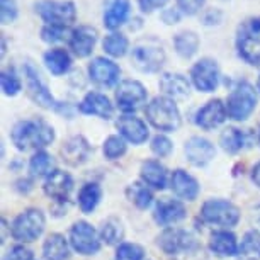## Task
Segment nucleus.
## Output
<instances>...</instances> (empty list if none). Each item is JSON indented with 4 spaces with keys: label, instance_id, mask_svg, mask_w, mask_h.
<instances>
[{
    "label": "nucleus",
    "instance_id": "obj_27",
    "mask_svg": "<svg viewBox=\"0 0 260 260\" xmlns=\"http://www.w3.org/2000/svg\"><path fill=\"white\" fill-rule=\"evenodd\" d=\"M131 12V2L129 0H111L104 12V26L109 31L121 27L127 21Z\"/></svg>",
    "mask_w": 260,
    "mask_h": 260
},
{
    "label": "nucleus",
    "instance_id": "obj_45",
    "mask_svg": "<svg viewBox=\"0 0 260 260\" xmlns=\"http://www.w3.org/2000/svg\"><path fill=\"white\" fill-rule=\"evenodd\" d=\"M4 260H34V257L31 250L26 248L24 245H16V247L9 250Z\"/></svg>",
    "mask_w": 260,
    "mask_h": 260
},
{
    "label": "nucleus",
    "instance_id": "obj_28",
    "mask_svg": "<svg viewBox=\"0 0 260 260\" xmlns=\"http://www.w3.org/2000/svg\"><path fill=\"white\" fill-rule=\"evenodd\" d=\"M70 240L60 233H51L43 243V257L45 260H68L70 258Z\"/></svg>",
    "mask_w": 260,
    "mask_h": 260
},
{
    "label": "nucleus",
    "instance_id": "obj_12",
    "mask_svg": "<svg viewBox=\"0 0 260 260\" xmlns=\"http://www.w3.org/2000/svg\"><path fill=\"white\" fill-rule=\"evenodd\" d=\"M24 77H26L29 97H31L39 107H43V109H55L56 107L55 97L51 95L48 85L43 82L41 75H39V72L32 67V63H26V65H24Z\"/></svg>",
    "mask_w": 260,
    "mask_h": 260
},
{
    "label": "nucleus",
    "instance_id": "obj_18",
    "mask_svg": "<svg viewBox=\"0 0 260 260\" xmlns=\"http://www.w3.org/2000/svg\"><path fill=\"white\" fill-rule=\"evenodd\" d=\"M60 153L67 165L78 167L89 160V156L92 153V146L82 135H78V136H72V138H68L63 143Z\"/></svg>",
    "mask_w": 260,
    "mask_h": 260
},
{
    "label": "nucleus",
    "instance_id": "obj_38",
    "mask_svg": "<svg viewBox=\"0 0 260 260\" xmlns=\"http://www.w3.org/2000/svg\"><path fill=\"white\" fill-rule=\"evenodd\" d=\"M127 145L126 140L122 138L121 135H112L104 141V146H102V151H104V156L107 160H117L121 158L122 155L126 153Z\"/></svg>",
    "mask_w": 260,
    "mask_h": 260
},
{
    "label": "nucleus",
    "instance_id": "obj_14",
    "mask_svg": "<svg viewBox=\"0 0 260 260\" xmlns=\"http://www.w3.org/2000/svg\"><path fill=\"white\" fill-rule=\"evenodd\" d=\"M121 75V68L116 65L109 58H94L89 65V77L95 85L102 89H109L114 87Z\"/></svg>",
    "mask_w": 260,
    "mask_h": 260
},
{
    "label": "nucleus",
    "instance_id": "obj_15",
    "mask_svg": "<svg viewBox=\"0 0 260 260\" xmlns=\"http://www.w3.org/2000/svg\"><path fill=\"white\" fill-rule=\"evenodd\" d=\"M228 117L226 104H223L221 99H213L201 107L196 112V124L203 129H214L221 126Z\"/></svg>",
    "mask_w": 260,
    "mask_h": 260
},
{
    "label": "nucleus",
    "instance_id": "obj_50",
    "mask_svg": "<svg viewBox=\"0 0 260 260\" xmlns=\"http://www.w3.org/2000/svg\"><path fill=\"white\" fill-rule=\"evenodd\" d=\"M2 230H4V235H2V243L6 242V230H7V221L2 219Z\"/></svg>",
    "mask_w": 260,
    "mask_h": 260
},
{
    "label": "nucleus",
    "instance_id": "obj_26",
    "mask_svg": "<svg viewBox=\"0 0 260 260\" xmlns=\"http://www.w3.org/2000/svg\"><path fill=\"white\" fill-rule=\"evenodd\" d=\"M141 180L151 189L164 190L167 187V169L156 160H146L141 164Z\"/></svg>",
    "mask_w": 260,
    "mask_h": 260
},
{
    "label": "nucleus",
    "instance_id": "obj_29",
    "mask_svg": "<svg viewBox=\"0 0 260 260\" xmlns=\"http://www.w3.org/2000/svg\"><path fill=\"white\" fill-rule=\"evenodd\" d=\"M101 198H102L101 185L95 182H87L78 190V208H80L82 213L90 214L99 206Z\"/></svg>",
    "mask_w": 260,
    "mask_h": 260
},
{
    "label": "nucleus",
    "instance_id": "obj_52",
    "mask_svg": "<svg viewBox=\"0 0 260 260\" xmlns=\"http://www.w3.org/2000/svg\"><path fill=\"white\" fill-rule=\"evenodd\" d=\"M258 143H260V131H258Z\"/></svg>",
    "mask_w": 260,
    "mask_h": 260
},
{
    "label": "nucleus",
    "instance_id": "obj_44",
    "mask_svg": "<svg viewBox=\"0 0 260 260\" xmlns=\"http://www.w3.org/2000/svg\"><path fill=\"white\" fill-rule=\"evenodd\" d=\"M206 0H177L179 11L185 14V16H194L198 14L201 9L204 7Z\"/></svg>",
    "mask_w": 260,
    "mask_h": 260
},
{
    "label": "nucleus",
    "instance_id": "obj_20",
    "mask_svg": "<svg viewBox=\"0 0 260 260\" xmlns=\"http://www.w3.org/2000/svg\"><path fill=\"white\" fill-rule=\"evenodd\" d=\"M116 127L122 138L133 145H141L148 140V127H146L145 121H141L135 114L121 116L116 121Z\"/></svg>",
    "mask_w": 260,
    "mask_h": 260
},
{
    "label": "nucleus",
    "instance_id": "obj_41",
    "mask_svg": "<svg viewBox=\"0 0 260 260\" xmlns=\"http://www.w3.org/2000/svg\"><path fill=\"white\" fill-rule=\"evenodd\" d=\"M145 250L138 243H121L116 250L114 260H143Z\"/></svg>",
    "mask_w": 260,
    "mask_h": 260
},
{
    "label": "nucleus",
    "instance_id": "obj_43",
    "mask_svg": "<svg viewBox=\"0 0 260 260\" xmlns=\"http://www.w3.org/2000/svg\"><path fill=\"white\" fill-rule=\"evenodd\" d=\"M0 2H2V24L7 26L17 19V4L16 0H0Z\"/></svg>",
    "mask_w": 260,
    "mask_h": 260
},
{
    "label": "nucleus",
    "instance_id": "obj_35",
    "mask_svg": "<svg viewBox=\"0 0 260 260\" xmlns=\"http://www.w3.org/2000/svg\"><path fill=\"white\" fill-rule=\"evenodd\" d=\"M53 167H55V160L45 150H38L29 160V172L32 177H48L55 170Z\"/></svg>",
    "mask_w": 260,
    "mask_h": 260
},
{
    "label": "nucleus",
    "instance_id": "obj_34",
    "mask_svg": "<svg viewBox=\"0 0 260 260\" xmlns=\"http://www.w3.org/2000/svg\"><path fill=\"white\" fill-rule=\"evenodd\" d=\"M174 46L182 58H192L199 50V36L192 31H182L174 38Z\"/></svg>",
    "mask_w": 260,
    "mask_h": 260
},
{
    "label": "nucleus",
    "instance_id": "obj_10",
    "mask_svg": "<svg viewBox=\"0 0 260 260\" xmlns=\"http://www.w3.org/2000/svg\"><path fill=\"white\" fill-rule=\"evenodd\" d=\"M70 245L80 255H94L101 250V237L87 221H77L70 228Z\"/></svg>",
    "mask_w": 260,
    "mask_h": 260
},
{
    "label": "nucleus",
    "instance_id": "obj_8",
    "mask_svg": "<svg viewBox=\"0 0 260 260\" xmlns=\"http://www.w3.org/2000/svg\"><path fill=\"white\" fill-rule=\"evenodd\" d=\"M34 9L46 24L72 26L77 19V9L72 0H39Z\"/></svg>",
    "mask_w": 260,
    "mask_h": 260
},
{
    "label": "nucleus",
    "instance_id": "obj_23",
    "mask_svg": "<svg viewBox=\"0 0 260 260\" xmlns=\"http://www.w3.org/2000/svg\"><path fill=\"white\" fill-rule=\"evenodd\" d=\"M170 185L174 194L184 201H196L201 190L198 180L182 169L174 170V174L170 177Z\"/></svg>",
    "mask_w": 260,
    "mask_h": 260
},
{
    "label": "nucleus",
    "instance_id": "obj_9",
    "mask_svg": "<svg viewBox=\"0 0 260 260\" xmlns=\"http://www.w3.org/2000/svg\"><path fill=\"white\" fill-rule=\"evenodd\" d=\"M156 245L167 255H179L184 252H192L198 247L196 238L187 230L169 226L156 237Z\"/></svg>",
    "mask_w": 260,
    "mask_h": 260
},
{
    "label": "nucleus",
    "instance_id": "obj_4",
    "mask_svg": "<svg viewBox=\"0 0 260 260\" xmlns=\"http://www.w3.org/2000/svg\"><path fill=\"white\" fill-rule=\"evenodd\" d=\"M237 51L248 65H260V17H250L238 26Z\"/></svg>",
    "mask_w": 260,
    "mask_h": 260
},
{
    "label": "nucleus",
    "instance_id": "obj_21",
    "mask_svg": "<svg viewBox=\"0 0 260 260\" xmlns=\"http://www.w3.org/2000/svg\"><path fill=\"white\" fill-rule=\"evenodd\" d=\"M184 151L187 160L194 167H206L216 155L214 145L209 140L201 138V136H192L190 140L185 141Z\"/></svg>",
    "mask_w": 260,
    "mask_h": 260
},
{
    "label": "nucleus",
    "instance_id": "obj_30",
    "mask_svg": "<svg viewBox=\"0 0 260 260\" xmlns=\"http://www.w3.org/2000/svg\"><path fill=\"white\" fill-rule=\"evenodd\" d=\"M45 65L53 75H65L72 67V56L61 48H55L45 53Z\"/></svg>",
    "mask_w": 260,
    "mask_h": 260
},
{
    "label": "nucleus",
    "instance_id": "obj_46",
    "mask_svg": "<svg viewBox=\"0 0 260 260\" xmlns=\"http://www.w3.org/2000/svg\"><path fill=\"white\" fill-rule=\"evenodd\" d=\"M167 2H169V0H138L141 12H145V14H151L153 11H156V9H161Z\"/></svg>",
    "mask_w": 260,
    "mask_h": 260
},
{
    "label": "nucleus",
    "instance_id": "obj_19",
    "mask_svg": "<svg viewBox=\"0 0 260 260\" xmlns=\"http://www.w3.org/2000/svg\"><path fill=\"white\" fill-rule=\"evenodd\" d=\"M185 216H187V211H185V206L180 203V201L170 199V198H164V199L156 201L153 218L160 226L175 224V223L182 221Z\"/></svg>",
    "mask_w": 260,
    "mask_h": 260
},
{
    "label": "nucleus",
    "instance_id": "obj_22",
    "mask_svg": "<svg viewBox=\"0 0 260 260\" xmlns=\"http://www.w3.org/2000/svg\"><path fill=\"white\" fill-rule=\"evenodd\" d=\"M78 111L87 116H97L101 119H111L114 114L109 97L101 94V92H89L78 104Z\"/></svg>",
    "mask_w": 260,
    "mask_h": 260
},
{
    "label": "nucleus",
    "instance_id": "obj_37",
    "mask_svg": "<svg viewBox=\"0 0 260 260\" xmlns=\"http://www.w3.org/2000/svg\"><path fill=\"white\" fill-rule=\"evenodd\" d=\"M102 48L109 56L112 58H121L127 53L129 48V41L124 34L121 32H111L109 36H106V39L102 41Z\"/></svg>",
    "mask_w": 260,
    "mask_h": 260
},
{
    "label": "nucleus",
    "instance_id": "obj_17",
    "mask_svg": "<svg viewBox=\"0 0 260 260\" xmlns=\"http://www.w3.org/2000/svg\"><path fill=\"white\" fill-rule=\"evenodd\" d=\"M43 190H45V194L50 199L58 201V203H65L73 190L72 175L63 170H53L46 177Z\"/></svg>",
    "mask_w": 260,
    "mask_h": 260
},
{
    "label": "nucleus",
    "instance_id": "obj_11",
    "mask_svg": "<svg viewBox=\"0 0 260 260\" xmlns=\"http://www.w3.org/2000/svg\"><path fill=\"white\" fill-rule=\"evenodd\" d=\"M148 92L138 80H122L116 89V102L122 112H135L146 102Z\"/></svg>",
    "mask_w": 260,
    "mask_h": 260
},
{
    "label": "nucleus",
    "instance_id": "obj_47",
    "mask_svg": "<svg viewBox=\"0 0 260 260\" xmlns=\"http://www.w3.org/2000/svg\"><path fill=\"white\" fill-rule=\"evenodd\" d=\"M161 21H164L165 24H169V26H172V24H177L180 21V12L177 11V9H165V11L161 12Z\"/></svg>",
    "mask_w": 260,
    "mask_h": 260
},
{
    "label": "nucleus",
    "instance_id": "obj_32",
    "mask_svg": "<svg viewBox=\"0 0 260 260\" xmlns=\"http://www.w3.org/2000/svg\"><path fill=\"white\" fill-rule=\"evenodd\" d=\"M219 145L226 153H238L247 145V133H243L238 127H226L219 135Z\"/></svg>",
    "mask_w": 260,
    "mask_h": 260
},
{
    "label": "nucleus",
    "instance_id": "obj_42",
    "mask_svg": "<svg viewBox=\"0 0 260 260\" xmlns=\"http://www.w3.org/2000/svg\"><path fill=\"white\" fill-rule=\"evenodd\" d=\"M172 150H174V145H172V141L167 138L165 135H156L153 140H151V151L160 156V158H164V156H169L172 153Z\"/></svg>",
    "mask_w": 260,
    "mask_h": 260
},
{
    "label": "nucleus",
    "instance_id": "obj_5",
    "mask_svg": "<svg viewBox=\"0 0 260 260\" xmlns=\"http://www.w3.org/2000/svg\"><path fill=\"white\" fill-rule=\"evenodd\" d=\"M45 226L46 218L43 211L38 208H29L22 211L12 221L11 235L19 243H31L41 237L43 232H45Z\"/></svg>",
    "mask_w": 260,
    "mask_h": 260
},
{
    "label": "nucleus",
    "instance_id": "obj_25",
    "mask_svg": "<svg viewBox=\"0 0 260 260\" xmlns=\"http://www.w3.org/2000/svg\"><path fill=\"white\" fill-rule=\"evenodd\" d=\"M238 247L240 243L237 242V237L232 232H228V230L214 232L209 238L211 252L218 255V257H237Z\"/></svg>",
    "mask_w": 260,
    "mask_h": 260
},
{
    "label": "nucleus",
    "instance_id": "obj_39",
    "mask_svg": "<svg viewBox=\"0 0 260 260\" xmlns=\"http://www.w3.org/2000/svg\"><path fill=\"white\" fill-rule=\"evenodd\" d=\"M70 26H56V24H46L41 29V39L46 43H60L65 39H70L72 31L68 29Z\"/></svg>",
    "mask_w": 260,
    "mask_h": 260
},
{
    "label": "nucleus",
    "instance_id": "obj_6",
    "mask_svg": "<svg viewBox=\"0 0 260 260\" xmlns=\"http://www.w3.org/2000/svg\"><path fill=\"white\" fill-rule=\"evenodd\" d=\"M257 107V90L252 83L240 82L232 90L226 101L228 117L233 121H245Z\"/></svg>",
    "mask_w": 260,
    "mask_h": 260
},
{
    "label": "nucleus",
    "instance_id": "obj_36",
    "mask_svg": "<svg viewBox=\"0 0 260 260\" xmlns=\"http://www.w3.org/2000/svg\"><path fill=\"white\" fill-rule=\"evenodd\" d=\"M101 242L106 245H121L122 238H124V228L122 223L117 218H107L99 230Z\"/></svg>",
    "mask_w": 260,
    "mask_h": 260
},
{
    "label": "nucleus",
    "instance_id": "obj_16",
    "mask_svg": "<svg viewBox=\"0 0 260 260\" xmlns=\"http://www.w3.org/2000/svg\"><path fill=\"white\" fill-rule=\"evenodd\" d=\"M99 39V32L92 26H78L72 31V36L68 39V46L73 51V55L78 58H87L94 51L95 43Z\"/></svg>",
    "mask_w": 260,
    "mask_h": 260
},
{
    "label": "nucleus",
    "instance_id": "obj_7",
    "mask_svg": "<svg viewBox=\"0 0 260 260\" xmlns=\"http://www.w3.org/2000/svg\"><path fill=\"white\" fill-rule=\"evenodd\" d=\"M201 218L214 226L233 228L240 221V209L226 199H209L201 208Z\"/></svg>",
    "mask_w": 260,
    "mask_h": 260
},
{
    "label": "nucleus",
    "instance_id": "obj_13",
    "mask_svg": "<svg viewBox=\"0 0 260 260\" xmlns=\"http://www.w3.org/2000/svg\"><path fill=\"white\" fill-rule=\"evenodd\" d=\"M194 87L201 92H214L219 83V67L211 58L199 60L190 70Z\"/></svg>",
    "mask_w": 260,
    "mask_h": 260
},
{
    "label": "nucleus",
    "instance_id": "obj_51",
    "mask_svg": "<svg viewBox=\"0 0 260 260\" xmlns=\"http://www.w3.org/2000/svg\"><path fill=\"white\" fill-rule=\"evenodd\" d=\"M257 89H258V92H260V77H258V82H257Z\"/></svg>",
    "mask_w": 260,
    "mask_h": 260
},
{
    "label": "nucleus",
    "instance_id": "obj_2",
    "mask_svg": "<svg viewBox=\"0 0 260 260\" xmlns=\"http://www.w3.org/2000/svg\"><path fill=\"white\" fill-rule=\"evenodd\" d=\"M146 119L153 127L158 131H165V133H172L177 131L180 127V111L174 99L165 95H158L150 101V104L145 109Z\"/></svg>",
    "mask_w": 260,
    "mask_h": 260
},
{
    "label": "nucleus",
    "instance_id": "obj_40",
    "mask_svg": "<svg viewBox=\"0 0 260 260\" xmlns=\"http://www.w3.org/2000/svg\"><path fill=\"white\" fill-rule=\"evenodd\" d=\"M2 90H4V94L9 95V97H14V95H17L19 92H21L22 89V83L21 80H19V77H17V73L14 72V68H9V70H4L2 72Z\"/></svg>",
    "mask_w": 260,
    "mask_h": 260
},
{
    "label": "nucleus",
    "instance_id": "obj_49",
    "mask_svg": "<svg viewBox=\"0 0 260 260\" xmlns=\"http://www.w3.org/2000/svg\"><path fill=\"white\" fill-rule=\"evenodd\" d=\"M252 182L260 189V161L258 164H255L253 169H252Z\"/></svg>",
    "mask_w": 260,
    "mask_h": 260
},
{
    "label": "nucleus",
    "instance_id": "obj_1",
    "mask_svg": "<svg viewBox=\"0 0 260 260\" xmlns=\"http://www.w3.org/2000/svg\"><path fill=\"white\" fill-rule=\"evenodd\" d=\"M11 140L19 151L39 150L55 141V129L43 119H24L12 127Z\"/></svg>",
    "mask_w": 260,
    "mask_h": 260
},
{
    "label": "nucleus",
    "instance_id": "obj_48",
    "mask_svg": "<svg viewBox=\"0 0 260 260\" xmlns=\"http://www.w3.org/2000/svg\"><path fill=\"white\" fill-rule=\"evenodd\" d=\"M221 17H223V14L219 12V11H208L204 14V17H203V21H204V24L206 26H214V24H219L221 22Z\"/></svg>",
    "mask_w": 260,
    "mask_h": 260
},
{
    "label": "nucleus",
    "instance_id": "obj_24",
    "mask_svg": "<svg viewBox=\"0 0 260 260\" xmlns=\"http://www.w3.org/2000/svg\"><path fill=\"white\" fill-rule=\"evenodd\" d=\"M158 85L165 97L170 99H185L190 94V83L182 73H164Z\"/></svg>",
    "mask_w": 260,
    "mask_h": 260
},
{
    "label": "nucleus",
    "instance_id": "obj_31",
    "mask_svg": "<svg viewBox=\"0 0 260 260\" xmlns=\"http://www.w3.org/2000/svg\"><path fill=\"white\" fill-rule=\"evenodd\" d=\"M238 260H260V232L250 230L243 235L238 247Z\"/></svg>",
    "mask_w": 260,
    "mask_h": 260
},
{
    "label": "nucleus",
    "instance_id": "obj_3",
    "mask_svg": "<svg viewBox=\"0 0 260 260\" xmlns=\"http://www.w3.org/2000/svg\"><path fill=\"white\" fill-rule=\"evenodd\" d=\"M167 60L164 46L155 38L140 39L131 50V65L141 73L158 72Z\"/></svg>",
    "mask_w": 260,
    "mask_h": 260
},
{
    "label": "nucleus",
    "instance_id": "obj_33",
    "mask_svg": "<svg viewBox=\"0 0 260 260\" xmlns=\"http://www.w3.org/2000/svg\"><path fill=\"white\" fill-rule=\"evenodd\" d=\"M126 198L129 199V203H133L138 209L150 208L151 203H153V194H151L150 187L145 182H133V184L127 185Z\"/></svg>",
    "mask_w": 260,
    "mask_h": 260
}]
</instances>
